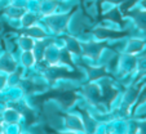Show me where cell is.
<instances>
[{
    "label": "cell",
    "instance_id": "obj_1",
    "mask_svg": "<svg viewBox=\"0 0 146 134\" xmlns=\"http://www.w3.org/2000/svg\"><path fill=\"white\" fill-rule=\"evenodd\" d=\"M116 96V92L114 90V89H111L110 86H106V92H105V96H104V98H101V101L106 102V103H110L111 101H113V98Z\"/></svg>",
    "mask_w": 146,
    "mask_h": 134
},
{
    "label": "cell",
    "instance_id": "obj_2",
    "mask_svg": "<svg viewBox=\"0 0 146 134\" xmlns=\"http://www.w3.org/2000/svg\"><path fill=\"white\" fill-rule=\"evenodd\" d=\"M136 1H137V0H129V1H127V3L124 4V5H123V8H121V9H123V11H127V9H129L131 7H132L133 4L136 3Z\"/></svg>",
    "mask_w": 146,
    "mask_h": 134
},
{
    "label": "cell",
    "instance_id": "obj_3",
    "mask_svg": "<svg viewBox=\"0 0 146 134\" xmlns=\"http://www.w3.org/2000/svg\"><path fill=\"white\" fill-rule=\"evenodd\" d=\"M143 7H145V8H146V0H145V1H143Z\"/></svg>",
    "mask_w": 146,
    "mask_h": 134
}]
</instances>
